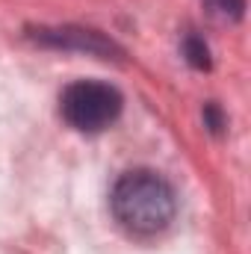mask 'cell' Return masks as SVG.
<instances>
[{"label": "cell", "instance_id": "obj_1", "mask_svg": "<svg viewBox=\"0 0 251 254\" xmlns=\"http://www.w3.org/2000/svg\"><path fill=\"white\" fill-rule=\"evenodd\" d=\"M110 204L116 219L133 234H157L169 228L178 210L175 190L169 187V181L145 169L122 175L119 184L113 187Z\"/></svg>", "mask_w": 251, "mask_h": 254}, {"label": "cell", "instance_id": "obj_2", "mask_svg": "<svg viewBox=\"0 0 251 254\" xmlns=\"http://www.w3.org/2000/svg\"><path fill=\"white\" fill-rule=\"evenodd\" d=\"M63 119L80 133H101L122 116V95L110 83L80 80L71 83L60 101Z\"/></svg>", "mask_w": 251, "mask_h": 254}, {"label": "cell", "instance_id": "obj_3", "mask_svg": "<svg viewBox=\"0 0 251 254\" xmlns=\"http://www.w3.org/2000/svg\"><path fill=\"white\" fill-rule=\"evenodd\" d=\"M36 42L51 45V48H65V51H86L95 57L119 54V48L110 39H104L95 30H80V27H57V30L42 27V30H36Z\"/></svg>", "mask_w": 251, "mask_h": 254}, {"label": "cell", "instance_id": "obj_4", "mask_svg": "<svg viewBox=\"0 0 251 254\" xmlns=\"http://www.w3.org/2000/svg\"><path fill=\"white\" fill-rule=\"evenodd\" d=\"M184 54H187L192 68H210V51H207L204 39H198L195 33H189L184 39Z\"/></svg>", "mask_w": 251, "mask_h": 254}, {"label": "cell", "instance_id": "obj_5", "mask_svg": "<svg viewBox=\"0 0 251 254\" xmlns=\"http://www.w3.org/2000/svg\"><path fill=\"white\" fill-rule=\"evenodd\" d=\"M204 3L216 18H228V21L243 18V9H246V0H204Z\"/></svg>", "mask_w": 251, "mask_h": 254}]
</instances>
